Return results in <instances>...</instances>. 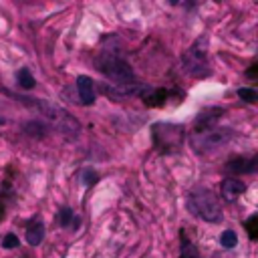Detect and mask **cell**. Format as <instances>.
I'll return each mask as SVG.
<instances>
[{"mask_svg": "<svg viewBox=\"0 0 258 258\" xmlns=\"http://www.w3.org/2000/svg\"><path fill=\"white\" fill-rule=\"evenodd\" d=\"M111 83H117L119 87H125V85H133L135 83V75H133V69L127 60H123L121 56L117 54H101L97 58V64H95Z\"/></svg>", "mask_w": 258, "mask_h": 258, "instance_id": "1", "label": "cell"}, {"mask_svg": "<svg viewBox=\"0 0 258 258\" xmlns=\"http://www.w3.org/2000/svg\"><path fill=\"white\" fill-rule=\"evenodd\" d=\"M24 103H28V105H32V107H36L60 133H64V135H69V137H75L77 133H79V123H77V119L75 117H71L64 109H60V107H56V105H52V103H46V101H28L26 97H20Z\"/></svg>", "mask_w": 258, "mask_h": 258, "instance_id": "2", "label": "cell"}, {"mask_svg": "<svg viewBox=\"0 0 258 258\" xmlns=\"http://www.w3.org/2000/svg\"><path fill=\"white\" fill-rule=\"evenodd\" d=\"M187 206H189L191 214L200 216L206 222H220L222 220L220 204H218L216 196L210 189H204V187L194 189L189 194V198H187Z\"/></svg>", "mask_w": 258, "mask_h": 258, "instance_id": "3", "label": "cell"}, {"mask_svg": "<svg viewBox=\"0 0 258 258\" xmlns=\"http://www.w3.org/2000/svg\"><path fill=\"white\" fill-rule=\"evenodd\" d=\"M230 135H232V131L228 127H220V125H212L206 129H194L191 147L198 153H208V151L222 147L230 139Z\"/></svg>", "mask_w": 258, "mask_h": 258, "instance_id": "4", "label": "cell"}, {"mask_svg": "<svg viewBox=\"0 0 258 258\" xmlns=\"http://www.w3.org/2000/svg\"><path fill=\"white\" fill-rule=\"evenodd\" d=\"M183 143V125L175 123H155L153 125V145L161 153H175Z\"/></svg>", "mask_w": 258, "mask_h": 258, "instance_id": "5", "label": "cell"}, {"mask_svg": "<svg viewBox=\"0 0 258 258\" xmlns=\"http://www.w3.org/2000/svg\"><path fill=\"white\" fill-rule=\"evenodd\" d=\"M204 38L191 44L185 54H183V69L191 77H208L210 75V60H208V50L202 46Z\"/></svg>", "mask_w": 258, "mask_h": 258, "instance_id": "6", "label": "cell"}, {"mask_svg": "<svg viewBox=\"0 0 258 258\" xmlns=\"http://www.w3.org/2000/svg\"><path fill=\"white\" fill-rule=\"evenodd\" d=\"M77 93H79V103H81V105H93L95 99H97L93 79L87 77V75L77 77Z\"/></svg>", "mask_w": 258, "mask_h": 258, "instance_id": "7", "label": "cell"}, {"mask_svg": "<svg viewBox=\"0 0 258 258\" xmlns=\"http://www.w3.org/2000/svg\"><path fill=\"white\" fill-rule=\"evenodd\" d=\"M244 189H246V185H244V181L238 179V177H228V179H224L222 185H220V194H222V198H224L226 202L238 200Z\"/></svg>", "mask_w": 258, "mask_h": 258, "instance_id": "8", "label": "cell"}, {"mask_svg": "<svg viewBox=\"0 0 258 258\" xmlns=\"http://www.w3.org/2000/svg\"><path fill=\"white\" fill-rule=\"evenodd\" d=\"M44 238V226L40 222H32L28 228H26V242L30 246H38Z\"/></svg>", "mask_w": 258, "mask_h": 258, "instance_id": "9", "label": "cell"}, {"mask_svg": "<svg viewBox=\"0 0 258 258\" xmlns=\"http://www.w3.org/2000/svg\"><path fill=\"white\" fill-rule=\"evenodd\" d=\"M165 91L161 89H151V91H143V103L149 107H159L165 103Z\"/></svg>", "mask_w": 258, "mask_h": 258, "instance_id": "10", "label": "cell"}, {"mask_svg": "<svg viewBox=\"0 0 258 258\" xmlns=\"http://www.w3.org/2000/svg\"><path fill=\"white\" fill-rule=\"evenodd\" d=\"M16 81H18V85H20L22 89H34V85H36L32 73H30L26 67H22V69L16 73Z\"/></svg>", "mask_w": 258, "mask_h": 258, "instance_id": "11", "label": "cell"}, {"mask_svg": "<svg viewBox=\"0 0 258 258\" xmlns=\"http://www.w3.org/2000/svg\"><path fill=\"white\" fill-rule=\"evenodd\" d=\"M220 244H222L224 248H234V246L238 244L236 232H234V230H224L222 236H220Z\"/></svg>", "mask_w": 258, "mask_h": 258, "instance_id": "12", "label": "cell"}, {"mask_svg": "<svg viewBox=\"0 0 258 258\" xmlns=\"http://www.w3.org/2000/svg\"><path fill=\"white\" fill-rule=\"evenodd\" d=\"M97 179H99V175H97V171H95V169H91V167H85V169L81 171V183H83V185L91 187V185H93Z\"/></svg>", "mask_w": 258, "mask_h": 258, "instance_id": "13", "label": "cell"}, {"mask_svg": "<svg viewBox=\"0 0 258 258\" xmlns=\"http://www.w3.org/2000/svg\"><path fill=\"white\" fill-rule=\"evenodd\" d=\"M24 129H26V133H30V135H34V137H42V135L46 133L44 125L38 123V121H30V123H26Z\"/></svg>", "mask_w": 258, "mask_h": 258, "instance_id": "14", "label": "cell"}, {"mask_svg": "<svg viewBox=\"0 0 258 258\" xmlns=\"http://www.w3.org/2000/svg\"><path fill=\"white\" fill-rule=\"evenodd\" d=\"M179 258H200L198 250L194 248V244H189L185 238L181 240V256Z\"/></svg>", "mask_w": 258, "mask_h": 258, "instance_id": "15", "label": "cell"}, {"mask_svg": "<svg viewBox=\"0 0 258 258\" xmlns=\"http://www.w3.org/2000/svg\"><path fill=\"white\" fill-rule=\"evenodd\" d=\"M238 97L242 99V101H246V103H256V91L254 89H248V87H240L238 89Z\"/></svg>", "mask_w": 258, "mask_h": 258, "instance_id": "16", "label": "cell"}, {"mask_svg": "<svg viewBox=\"0 0 258 258\" xmlns=\"http://www.w3.org/2000/svg\"><path fill=\"white\" fill-rule=\"evenodd\" d=\"M256 222H258V216H256V214H252V216L246 220V230H248V238H250V240H256V238H258Z\"/></svg>", "mask_w": 258, "mask_h": 258, "instance_id": "17", "label": "cell"}, {"mask_svg": "<svg viewBox=\"0 0 258 258\" xmlns=\"http://www.w3.org/2000/svg\"><path fill=\"white\" fill-rule=\"evenodd\" d=\"M71 222H73V210L71 208H62L58 212V224L64 228V226H71Z\"/></svg>", "mask_w": 258, "mask_h": 258, "instance_id": "18", "label": "cell"}, {"mask_svg": "<svg viewBox=\"0 0 258 258\" xmlns=\"http://www.w3.org/2000/svg\"><path fill=\"white\" fill-rule=\"evenodd\" d=\"M18 244H20V240H18V236L16 234H6L4 236V240H2V246L6 248V250H12V248H18Z\"/></svg>", "mask_w": 258, "mask_h": 258, "instance_id": "19", "label": "cell"}, {"mask_svg": "<svg viewBox=\"0 0 258 258\" xmlns=\"http://www.w3.org/2000/svg\"><path fill=\"white\" fill-rule=\"evenodd\" d=\"M71 224H73V230H77V228L81 226V218H73V222H71Z\"/></svg>", "mask_w": 258, "mask_h": 258, "instance_id": "20", "label": "cell"}, {"mask_svg": "<svg viewBox=\"0 0 258 258\" xmlns=\"http://www.w3.org/2000/svg\"><path fill=\"white\" fill-rule=\"evenodd\" d=\"M256 75V64H252V69L248 71V77H254Z\"/></svg>", "mask_w": 258, "mask_h": 258, "instance_id": "21", "label": "cell"}, {"mask_svg": "<svg viewBox=\"0 0 258 258\" xmlns=\"http://www.w3.org/2000/svg\"><path fill=\"white\" fill-rule=\"evenodd\" d=\"M2 216H4V212H2V208H0V218H2Z\"/></svg>", "mask_w": 258, "mask_h": 258, "instance_id": "22", "label": "cell"}, {"mask_svg": "<svg viewBox=\"0 0 258 258\" xmlns=\"http://www.w3.org/2000/svg\"><path fill=\"white\" fill-rule=\"evenodd\" d=\"M0 123H2V119H0Z\"/></svg>", "mask_w": 258, "mask_h": 258, "instance_id": "23", "label": "cell"}]
</instances>
